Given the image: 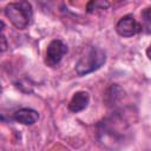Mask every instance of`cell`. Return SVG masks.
I'll return each mask as SVG.
<instances>
[{"label":"cell","instance_id":"1","mask_svg":"<svg viewBox=\"0 0 151 151\" xmlns=\"http://www.w3.org/2000/svg\"><path fill=\"white\" fill-rule=\"evenodd\" d=\"M5 15L18 29L27 28L33 20V7L27 0H15L5 7Z\"/></svg>","mask_w":151,"mask_h":151},{"label":"cell","instance_id":"2","mask_svg":"<svg viewBox=\"0 0 151 151\" xmlns=\"http://www.w3.org/2000/svg\"><path fill=\"white\" fill-rule=\"evenodd\" d=\"M106 61V53L104 50L97 46L90 47L77 61L76 72L79 77L87 76L97 70H99Z\"/></svg>","mask_w":151,"mask_h":151},{"label":"cell","instance_id":"3","mask_svg":"<svg viewBox=\"0 0 151 151\" xmlns=\"http://www.w3.org/2000/svg\"><path fill=\"white\" fill-rule=\"evenodd\" d=\"M68 48L67 45L60 40V39H54L52 40L47 48H46V54H45V64L50 67H55L60 64L61 59L64 55L67 53Z\"/></svg>","mask_w":151,"mask_h":151},{"label":"cell","instance_id":"4","mask_svg":"<svg viewBox=\"0 0 151 151\" xmlns=\"http://www.w3.org/2000/svg\"><path fill=\"white\" fill-rule=\"evenodd\" d=\"M117 33L123 38H131L143 31L142 25L136 20L133 14H126L122 17L116 25Z\"/></svg>","mask_w":151,"mask_h":151},{"label":"cell","instance_id":"5","mask_svg":"<svg viewBox=\"0 0 151 151\" xmlns=\"http://www.w3.org/2000/svg\"><path fill=\"white\" fill-rule=\"evenodd\" d=\"M88 103H90L88 92L87 91H77L72 96V98L68 103V110L73 113L81 112L88 106Z\"/></svg>","mask_w":151,"mask_h":151},{"label":"cell","instance_id":"6","mask_svg":"<svg viewBox=\"0 0 151 151\" xmlns=\"http://www.w3.org/2000/svg\"><path fill=\"white\" fill-rule=\"evenodd\" d=\"M13 118H14V120L19 122L20 124L33 125L39 119V112L33 109H29V107H24V109L17 110L13 113Z\"/></svg>","mask_w":151,"mask_h":151},{"label":"cell","instance_id":"7","mask_svg":"<svg viewBox=\"0 0 151 151\" xmlns=\"http://www.w3.org/2000/svg\"><path fill=\"white\" fill-rule=\"evenodd\" d=\"M110 7L109 0H90L86 5V12L90 14H98Z\"/></svg>","mask_w":151,"mask_h":151},{"label":"cell","instance_id":"8","mask_svg":"<svg viewBox=\"0 0 151 151\" xmlns=\"http://www.w3.org/2000/svg\"><path fill=\"white\" fill-rule=\"evenodd\" d=\"M142 18H143V21H144V25H142V27H144L146 31V33H150V8L146 7L143 13H142Z\"/></svg>","mask_w":151,"mask_h":151},{"label":"cell","instance_id":"9","mask_svg":"<svg viewBox=\"0 0 151 151\" xmlns=\"http://www.w3.org/2000/svg\"><path fill=\"white\" fill-rule=\"evenodd\" d=\"M5 120H6V118L2 114H0V122H5Z\"/></svg>","mask_w":151,"mask_h":151},{"label":"cell","instance_id":"10","mask_svg":"<svg viewBox=\"0 0 151 151\" xmlns=\"http://www.w3.org/2000/svg\"><path fill=\"white\" fill-rule=\"evenodd\" d=\"M1 91H2V87H1V84H0V93H1Z\"/></svg>","mask_w":151,"mask_h":151}]
</instances>
